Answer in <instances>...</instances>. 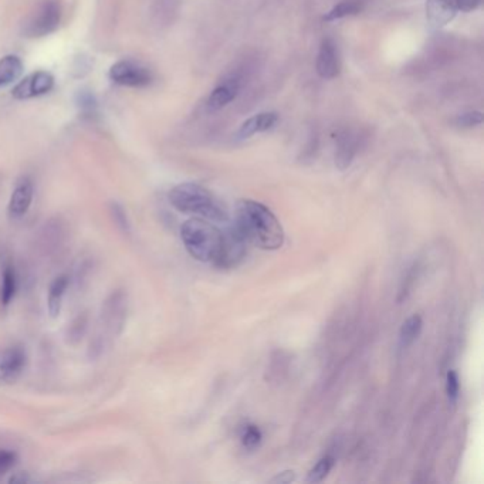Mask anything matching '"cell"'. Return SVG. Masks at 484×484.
Segmentation results:
<instances>
[{
    "mask_svg": "<svg viewBox=\"0 0 484 484\" xmlns=\"http://www.w3.org/2000/svg\"><path fill=\"white\" fill-rule=\"evenodd\" d=\"M357 152V139L350 131H341L337 138L335 165L339 169H347Z\"/></svg>",
    "mask_w": 484,
    "mask_h": 484,
    "instance_id": "cell-13",
    "label": "cell"
},
{
    "mask_svg": "<svg viewBox=\"0 0 484 484\" xmlns=\"http://www.w3.org/2000/svg\"><path fill=\"white\" fill-rule=\"evenodd\" d=\"M168 197L170 205L182 213L195 215L210 222H226L229 219L226 208L219 202V199L197 183H181L169 192Z\"/></svg>",
    "mask_w": 484,
    "mask_h": 484,
    "instance_id": "cell-3",
    "label": "cell"
},
{
    "mask_svg": "<svg viewBox=\"0 0 484 484\" xmlns=\"http://www.w3.org/2000/svg\"><path fill=\"white\" fill-rule=\"evenodd\" d=\"M62 8L55 0H46L36 8L24 23L23 33L27 37H43L54 32L60 24Z\"/></svg>",
    "mask_w": 484,
    "mask_h": 484,
    "instance_id": "cell-4",
    "label": "cell"
},
{
    "mask_svg": "<svg viewBox=\"0 0 484 484\" xmlns=\"http://www.w3.org/2000/svg\"><path fill=\"white\" fill-rule=\"evenodd\" d=\"M181 237L193 259L219 265L224 246V231H220L210 220L202 217L186 220L181 227Z\"/></svg>",
    "mask_w": 484,
    "mask_h": 484,
    "instance_id": "cell-2",
    "label": "cell"
},
{
    "mask_svg": "<svg viewBox=\"0 0 484 484\" xmlns=\"http://www.w3.org/2000/svg\"><path fill=\"white\" fill-rule=\"evenodd\" d=\"M23 73V63L17 55H6L0 60V89L16 81Z\"/></svg>",
    "mask_w": 484,
    "mask_h": 484,
    "instance_id": "cell-15",
    "label": "cell"
},
{
    "mask_svg": "<svg viewBox=\"0 0 484 484\" xmlns=\"http://www.w3.org/2000/svg\"><path fill=\"white\" fill-rule=\"evenodd\" d=\"M296 480V473L293 470H287L283 472L280 474H277L276 477H273L270 481L271 483H280V484H286V483H292Z\"/></svg>",
    "mask_w": 484,
    "mask_h": 484,
    "instance_id": "cell-26",
    "label": "cell"
},
{
    "mask_svg": "<svg viewBox=\"0 0 484 484\" xmlns=\"http://www.w3.org/2000/svg\"><path fill=\"white\" fill-rule=\"evenodd\" d=\"M365 2L364 0H343V2L334 6L328 13H325L324 20L325 21H334L344 17L355 16L364 9Z\"/></svg>",
    "mask_w": 484,
    "mask_h": 484,
    "instance_id": "cell-16",
    "label": "cell"
},
{
    "mask_svg": "<svg viewBox=\"0 0 484 484\" xmlns=\"http://www.w3.org/2000/svg\"><path fill=\"white\" fill-rule=\"evenodd\" d=\"M332 466H334V458L325 456V458L320 459L316 463V466L308 472V476H307L305 481L307 483H320V481H323L328 476V473L331 472Z\"/></svg>",
    "mask_w": 484,
    "mask_h": 484,
    "instance_id": "cell-19",
    "label": "cell"
},
{
    "mask_svg": "<svg viewBox=\"0 0 484 484\" xmlns=\"http://www.w3.org/2000/svg\"><path fill=\"white\" fill-rule=\"evenodd\" d=\"M17 463V454L9 449H0V477L9 473Z\"/></svg>",
    "mask_w": 484,
    "mask_h": 484,
    "instance_id": "cell-24",
    "label": "cell"
},
{
    "mask_svg": "<svg viewBox=\"0 0 484 484\" xmlns=\"http://www.w3.org/2000/svg\"><path fill=\"white\" fill-rule=\"evenodd\" d=\"M456 13L458 9L453 0H428L426 2V16L435 28L449 24Z\"/></svg>",
    "mask_w": 484,
    "mask_h": 484,
    "instance_id": "cell-11",
    "label": "cell"
},
{
    "mask_svg": "<svg viewBox=\"0 0 484 484\" xmlns=\"http://www.w3.org/2000/svg\"><path fill=\"white\" fill-rule=\"evenodd\" d=\"M111 216H112L114 222H116V224L120 227V229L124 233H129L131 232V224H129L127 212L124 210V208L121 205H118V204H112L111 205Z\"/></svg>",
    "mask_w": 484,
    "mask_h": 484,
    "instance_id": "cell-21",
    "label": "cell"
},
{
    "mask_svg": "<svg viewBox=\"0 0 484 484\" xmlns=\"http://www.w3.org/2000/svg\"><path fill=\"white\" fill-rule=\"evenodd\" d=\"M33 195H35L33 182L28 178H21L17 182L9 201L8 212L10 219H15V220L20 219L28 212L33 202Z\"/></svg>",
    "mask_w": 484,
    "mask_h": 484,
    "instance_id": "cell-8",
    "label": "cell"
},
{
    "mask_svg": "<svg viewBox=\"0 0 484 484\" xmlns=\"http://www.w3.org/2000/svg\"><path fill=\"white\" fill-rule=\"evenodd\" d=\"M16 290H17L16 271H15V267L12 265H8L3 269L2 289H0V300H2V304L5 307L13 301V298L16 296Z\"/></svg>",
    "mask_w": 484,
    "mask_h": 484,
    "instance_id": "cell-18",
    "label": "cell"
},
{
    "mask_svg": "<svg viewBox=\"0 0 484 484\" xmlns=\"http://www.w3.org/2000/svg\"><path fill=\"white\" fill-rule=\"evenodd\" d=\"M453 2H454V6H456L458 12L469 13V12H473L474 9L478 8L481 0H453Z\"/></svg>",
    "mask_w": 484,
    "mask_h": 484,
    "instance_id": "cell-25",
    "label": "cell"
},
{
    "mask_svg": "<svg viewBox=\"0 0 484 484\" xmlns=\"http://www.w3.org/2000/svg\"><path fill=\"white\" fill-rule=\"evenodd\" d=\"M481 123H483V116L478 111L460 114V116H458V118L454 120V124H456L459 128H472V127L480 125Z\"/></svg>",
    "mask_w": 484,
    "mask_h": 484,
    "instance_id": "cell-23",
    "label": "cell"
},
{
    "mask_svg": "<svg viewBox=\"0 0 484 484\" xmlns=\"http://www.w3.org/2000/svg\"><path fill=\"white\" fill-rule=\"evenodd\" d=\"M317 73L323 78H334L339 73V57L335 43L331 39H324L317 55Z\"/></svg>",
    "mask_w": 484,
    "mask_h": 484,
    "instance_id": "cell-10",
    "label": "cell"
},
{
    "mask_svg": "<svg viewBox=\"0 0 484 484\" xmlns=\"http://www.w3.org/2000/svg\"><path fill=\"white\" fill-rule=\"evenodd\" d=\"M109 80L124 87H147L152 82L151 71L138 63L123 60L114 64L109 70Z\"/></svg>",
    "mask_w": 484,
    "mask_h": 484,
    "instance_id": "cell-5",
    "label": "cell"
},
{
    "mask_svg": "<svg viewBox=\"0 0 484 484\" xmlns=\"http://www.w3.org/2000/svg\"><path fill=\"white\" fill-rule=\"evenodd\" d=\"M69 277L67 276H59L55 277L50 287H48V296H47V310L48 314L55 319L62 312V305H63V298L69 287Z\"/></svg>",
    "mask_w": 484,
    "mask_h": 484,
    "instance_id": "cell-14",
    "label": "cell"
},
{
    "mask_svg": "<svg viewBox=\"0 0 484 484\" xmlns=\"http://www.w3.org/2000/svg\"><path fill=\"white\" fill-rule=\"evenodd\" d=\"M239 91H240V80L237 77L224 80L210 93L206 101L208 109L210 112H215L224 108L226 105H229L237 97Z\"/></svg>",
    "mask_w": 484,
    "mask_h": 484,
    "instance_id": "cell-9",
    "label": "cell"
},
{
    "mask_svg": "<svg viewBox=\"0 0 484 484\" xmlns=\"http://www.w3.org/2000/svg\"><path fill=\"white\" fill-rule=\"evenodd\" d=\"M460 384H459V375L456 371H449L446 377V393L451 405L456 404L459 397Z\"/></svg>",
    "mask_w": 484,
    "mask_h": 484,
    "instance_id": "cell-20",
    "label": "cell"
},
{
    "mask_svg": "<svg viewBox=\"0 0 484 484\" xmlns=\"http://www.w3.org/2000/svg\"><path fill=\"white\" fill-rule=\"evenodd\" d=\"M242 442L244 445V447L247 449H254L256 446H259V443L262 442V432L259 428H256V426H246L242 433Z\"/></svg>",
    "mask_w": 484,
    "mask_h": 484,
    "instance_id": "cell-22",
    "label": "cell"
},
{
    "mask_svg": "<svg viewBox=\"0 0 484 484\" xmlns=\"http://www.w3.org/2000/svg\"><path fill=\"white\" fill-rule=\"evenodd\" d=\"M235 229L244 242L263 250H277L284 243V231L274 213L263 204L242 199L235 208Z\"/></svg>",
    "mask_w": 484,
    "mask_h": 484,
    "instance_id": "cell-1",
    "label": "cell"
},
{
    "mask_svg": "<svg viewBox=\"0 0 484 484\" xmlns=\"http://www.w3.org/2000/svg\"><path fill=\"white\" fill-rule=\"evenodd\" d=\"M277 121H278V116L276 112H260L258 116H254L249 118L246 123H243L236 135L240 139L250 138L254 134L271 129L277 124Z\"/></svg>",
    "mask_w": 484,
    "mask_h": 484,
    "instance_id": "cell-12",
    "label": "cell"
},
{
    "mask_svg": "<svg viewBox=\"0 0 484 484\" xmlns=\"http://www.w3.org/2000/svg\"><path fill=\"white\" fill-rule=\"evenodd\" d=\"M423 327V321L422 317L415 314L412 317H409L401 327L400 331V346L401 348H408L409 346H412L416 338L419 337L420 331Z\"/></svg>",
    "mask_w": 484,
    "mask_h": 484,
    "instance_id": "cell-17",
    "label": "cell"
},
{
    "mask_svg": "<svg viewBox=\"0 0 484 484\" xmlns=\"http://www.w3.org/2000/svg\"><path fill=\"white\" fill-rule=\"evenodd\" d=\"M27 364L26 351L20 347L0 350V384H12L20 378Z\"/></svg>",
    "mask_w": 484,
    "mask_h": 484,
    "instance_id": "cell-6",
    "label": "cell"
},
{
    "mask_svg": "<svg viewBox=\"0 0 484 484\" xmlns=\"http://www.w3.org/2000/svg\"><path fill=\"white\" fill-rule=\"evenodd\" d=\"M54 85V78L47 71H37L26 77L13 89V97L16 100H28L39 97L51 91Z\"/></svg>",
    "mask_w": 484,
    "mask_h": 484,
    "instance_id": "cell-7",
    "label": "cell"
}]
</instances>
